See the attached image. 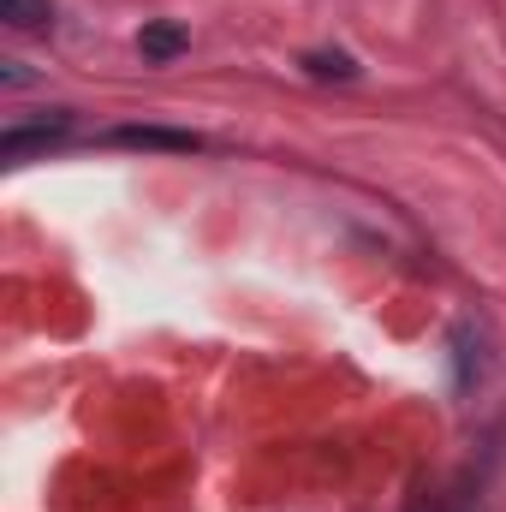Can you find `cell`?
I'll return each mask as SVG.
<instances>
[{
  "mask_svg": "<svg viewBox=\"0 0 506 512\" xmlns=\"http://www.w3.org/2000/svg\"><path fill=\"white\" fill-rule=\"evenodd\" d=\"M66 131H72V114H48L42 126H6L0 131V155L6 161H24L30 149H54Z\"/></svg>",
  "mask_w": 506,
  "mask_h": 512,
  "instance_id": "1",
  "label": "cell"
},
{
  "mask_svg": "<svg viewBox=\"0 0 506 512\" xmlns=\"http://www.w3.org/2000/svg\"><path fill=\"white\" fill-rule=\"evenodd\" d=\"M108 143H120V149H167V155H191V149H203L197 131H167V126H114L108 131Z\"/></svg>",
  "mask_w": 506,
  "mask_h": 512,
  "instance_id": "2",
  "label": "cell"
},
{
  "mask_svg": "<svg viewBox=\"0 0 506 512\" xmlns=\"http://www.w3.org/2000/svg\"><path fill=\"white\" fill-rule=\"evenodd\" d=\"M185 30L179 24H143V36H137V48H143V60H179L185 54Z\"/></svg>",
  "mask_w": 506,
  "mask_h": 512,
  "instance_id": "3",
  "label": "cell"
},
{
  "mask_svg": "<svg viewBox=\"0 0 506 512\" xmlns=\"http://www.w3.org/2000/svg\"><path fill=\"white\" fill-rule=\"evenodd\" d=\"M298 66H304L310 78H340V84H352V78H358V60H352V54H340V48H316V54H304Z\"/></svg>",
  "mask_w": 506,
  "mask_h": 512,
  "instance_id": "4",
  "label": "cell"
},
{
  "mask_svg": "<svg viewBox=\"0 0 506 512\" xmlns=\"http://www.w3.org/2000/svg\"><path fill=\"white\" fill-rule=\"evenodd\" d=\"M0 18L12 30H42L54 18V0H0Z\"/></svg>",
  "mask_w": 506,
  "mask_h": 512,
  "instance_id": "5",
  "label": "cell"
}]
</instances>
